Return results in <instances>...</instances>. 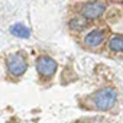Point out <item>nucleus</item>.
I'll use <instances>...</instances> for the list:
<instances>
[{
    "mask_svg": "<svg viewBox=\"0 0 123 123\" xmlns=\"http://www.w3.org/2000/svg\"><path fill=\"white\" fill-rule=\"evenodd\" d=\"M106 9H107V3L104 2V0H93V2H87L81 7V16L86 20H96L100 16H103Z\"/></svg>",
    "mask_w": 123,
    "mask_h": 123,
    "instance_id": "2",
    "label": "nucleus"
},
{
    "mask_svg": "<svg viewBox=\"0 0 123 123\" xmlns=\"http://www.w3.org/2000/svg\"><path fill=\"white\" fill-rule=\"evenodd\" d=\"M70 29L71 31H74V32H80V31H83L86 26H87V20L83 18H74V19H71L70 20Z\"/></svg>",
    "mask_w": 123,
    "mask_h": 123,
    "instance_id": "8",
    "label": "nucleus"
},
{
    "mask_svg": "<svg viewBox=\"0 0 123 123\" xmlns=\"http://www.w3.org/2000/svg\"><path fill=\"white\" fill-rule=\"evenodd\" d=\"M10 32H12V35L18 36V38H29V36H31V31H29L25 25H22V23L13 25V26L10 28Z\"/></svg>",
    "mask_w": 123,
    "mask_h": 123,
    "instance_id": "7",
    "label": "nucleus"
},
{
    "mask_svg": "<svg viewBox=\"0 0 123 123\" xmlns=\"http://www.w3.org/2000/svg\"><path fill=\"white\" fill-rule=\"evenodd\" d=\"M26 68H28V62L23 54H13L7 58V70L12 75L20 77L22 74H25Z\"/></svg>",
    "mask_w": 123,
    "mask_h": 123,
    "instance_id": "3",
    "label": "nucleus"
},
{
    "mask_svg": "<svg viewBox=\"0 0 123 123\" xmlns=\"http://www.w3.org/2000/svg\"><path fill=\"white\" fill-rule=\"evenodd\" d=\"M56 68H58V65L51 56L43 55V56H39L36 61V70H38L39 75L43 78H51L56 73Z\"/></svg>",
    "mask_w": 123,
    "mask_h": 123,
    "instance_id": "4",
    "label": "nucleus"
},
{
    "mask_svg": "<svg viewBox=\"0 0 123 123\" xmlns=\"http://www.w3.org/2000/svg\"><path fill=\"white\" fill-rule=\"evenodd\" d=\"M120 3H122V5H123V0H120Z\"/></svg>",
    "mask_w": 123,
    "mask_h": 123,
    "instance_id": "9",
    "label": "nucleus"
},
{
    "mask_svg": "<svg viewBox=\"0 0 123 123\" xmlns=\"http://www.w3.org/2000/svg\"><path fill=\"white\" fill-rule=\"evenodd\" d=\"M117 100V91L113 87H104L93 96V104L97 110L106 111L114 106Z\"/></svg>",
    "mask_w": 123,
    "mask_h": 123,
    "instance_id": "1",
    "label": "nucleus"
},
{
    "mask_svg": "<svg viewBox=\"0 0 123 123\" xmlns=\"http://www.w3.org/2000/svg\"><path fill=\"white\" fill-rule=\"evenodd\" d=\"M106 36H107V33L104 29H93L84 36L83 42L87 48H98L106 41Z\"/></svg>",
    "mask_w": 123,
    "mask_h": 123,
    "instance_id": "5",
    "label": "nucleus"
},
{
    "mask_svg": "<svg viewBox=\"0 0 123 123\" xmlns=\"http://www.w3.org/2000/svg\"><path fill=\"white\" fill-rule=\"evenodd\" d=\"M107 46L114 54L123 52V36L122 35H113V36H110V39L107 42Z\"/></svg>",
    "mask_w": 123,
    "mask_h": 123,
    "instance_id": "6",
    "label": "nucleus"
}]
</instances>
